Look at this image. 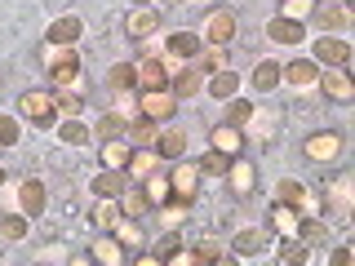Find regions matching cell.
<instances>
[{
    "label": "cell",
    "mask_w": 355,
    "mask_h": 266,
    "mask_svg": "<svg viewBox=\"0 0 355 266\" xmlns=\"http://www.w3.org/2000/svg\"><path fill=\"white\" fill-rule=\"evenodd\" d=\"M18 142V116H0V147H14Z\"/></svg>",
    "instance_id": "cell-50"
},
{
    "label": "cell",
    "mask_w": 355,
    "mask_h": 266,
    "mask_svg": "<svg viewBox=\"0 0 355 266\" xmlns=\"http://www.w3.org/2000/svg\"><path fill=\"white\" fill-rule=\"evenodd\" d=\"M85 36V22L76 18V14H67V18H58V22H49V31H44V40L49 44H76Z\"/></svg>",
    "instance_id": "cell-18"
},
{
    "label": "cell",
    "mask_w": 355,
    "mask_h": 266,
    "mask_svg": "<svg viewBox=\"0 0 355 266\" xmlns=\"http://www.w3.org/2000/svg\"><path fill=\"white\" fill-rule=\"evenodd\" d=\"M275 200H284V204L302 209V213H311V209H315V200L306 195V186L297 182V177H280V182H275Z\"/></svg>",
    "instance_id": "cell-17"
},
{
    "label": "cell",
    "mask_w": 355,
    "mask_h": 266,
    "mask_svg": "<svg viewBox=\"0 0 355 266\" xmlns=\"http://www.w3.org/2000/svg\"><path fill=\"white\" fill-rule=\"evenodd\" d=\"M155 151H160V160H182V155H187V133L182 129L155 133Z\"/></svg>",
    "instance_id": "cell-24"
},
{
    "label": "cell",
    "mask_w": 355,
    "mask_h": 266,
    "mask_svg": "<svg viewBox=\"0 0 355 266\" xmlns=\"http://www.w3.org/2000/svg\"><path fill=\"white\" fill-rule=\"evenodd\" d=\"M280 80L297 85V89H311V85L320 80V62H311V58H297V62H288L284 71H280Z\"/></svg>",
    "instance_id": "cell-22"
},
{
    "label": "cell",
    "mask_w": 355,
    "mask_h": 266,
    "mask_svg": "<svg viewBox=\"0 0 355 266\" xmlns=\"http://www.w3.org/2000/svg\"><path fill=\"white\" fill-rule=\"evenodd\" d=\"M209 94H214L218 98V103H227V98H236L240 94V76L236 71H231V66H227V71H214V76H209Z\"/></svg>",
    "instance_id": "cell-29"
},
{
    "label": "cell",
    "mask_w": 355,
    "mask_h": 266,
    "mask_svg": "<svg viewBox=\"0 0 355 266\" xmlns=\"http://www.w3.org/2000/svg\"><path fill=\"white\" fill-rule=\"evenodd\" d=\"M342 151H347V142H342V133H333V129H320V133H311L302 142V155L311 164H333V160H342Z\"/></svg>",
    "instance_id": "cell-4"
},
{
    "label": "cell",
    "mask_w": 355,
    "mask_h": 266,
    "mask_svg": "<svg viewBox=\"0 0 355 266\" xmlns=\"http://www.w3.org/2000/svg\"><path fill=\"white\" fill-rule=\"evenodd\" d=\"M125 138H129V147H147V142H155V120L133 116L129 125H125Z\"/></svg>",
    "instance_id": "cell-34"
},
{
    "label": "cell",
    "mask_w": 355,
    "mask_h": 266,
    "mask_svg": "<svg viewBox=\"0 0 355 266\" xmlns=\"http://www.w3.org/2000/svg\"><path fill=\"white\" fill-rule=\"evenodd\" d=\"M27 231H31V218L22 213V209H18V213H5V218H0V236H5L9 244H22V240H27Z\"/></svg>",
    "instance_id": "cell-33"
},
{
    "label": "cell",
    "mask_w": 355,
    "mask_h": 266,
    "mask_svg": "<svg viewBox=\"0 0 355 266\" xmlns=\"http://www.w3.org/2000/svg\"><path fill=\"white\" fill-rule=\"evenodd\" d=\"M36 262H71V253H67V244H49L36 253Z\"/></svg>",
    "instance_id": "cell-51"
},
{
    "label": "cell",
    "mask_w": 355,
    "mask_h": 266,
    "mask_svg": "<svg viewBox=\"0 0 355 266\" xmlns=\"http://www.w3.org/2000/svg\"><path fill=\"white\" fill-rule=\"evenodd\" d=\"M200 40L205 44H214V49H227L231 40H236V9H227V5H214L205 14V31H200Z\"/></svg>",
    "instance_id": "cell-3"
},
{
    "label": "cell",
    "mask_w": 355,
    "mask_h": 266,
    "mask_svg": "<svg viewBox=\"0 0 355 266\" xmlns=\"http://www.w3.org/2000/svg\"><path fill=\"white\" fill-rule=\"evenodd\" d=\"M227 186H231V195H253V186H258V177H253V164L249 160H240V155H231V164H227Z\"/></svg>",
    "instance_id": "cell-15"
},
{
    "label": "cell",
    "mask_w": 355,
    "mask_h": 266,
    "mask_svg": "<svg viewBox=\"0 0 355 266\" xmlns=\"http://www.w3.org/2000/svg\"><path fill=\"white\" fill-rule=\"evenodd\" d=\"M275 258L288 262V266H297V262H306L311 253H306V244L297 240V236H280V249H275Z\"/></svg>",
    "instance_id": "cell-37"
},
{
    "label": "cell",
    "mask_w": 355,
    "mask_h": 266,
    "mask_svg": "<svg viewBox=\"0 0 355 266\" xmlns=\"http://www.w3.org/2000/svg\"><path fill=\"white\" fill-rule=\"evenodd\" d=\"M329 262H333V266H347V262H351V249H333Z\"/></svg>",
    "instance_id": "cell-52"
},
{
    "label": "cell",
    "mask_w": 355,
    "mask_h": 266,
    "mask_svg": "<svg viewBox=\"0 0 355 266\" xmlns=\"http://www.w3.org/2000/svg\"><path fill=\"white\" fill-rule=\"evenodd\" d=\"M200 89H205V71H200V66H178L169 76V94L173 98H191Z\"/></svg>",
    "instance_id": "cell-16"
},
{
    "label": "cell",
    "mask_w": 355,
    "mask_h": 266,
    "mask_svg": "<svg viewBox=\"0 0 355 266\" xmlns=\"http://www.w3.org/2000/svg\"><path fill=\"white\" fill-rule=\"evenodd\" d=\"M284 14L280 18H293V22H306L311 14H315V0H280Z\"/></svg>",
    "instance_id": "cell-47"
},
{
    "label": "cell",
    "mask_w": 355,
    "mask_h": 266,
    "mask_svg": "<svg viewBox=\"0 0 355 266\" xmlns=\"http://www.w3.org/2000/svg\"><path fill=\"white\" fill-rule=\"evenodd\" d=\"M187 209H191V204H182V200H164V204H160V231H182Z\"/></svg>",
    "instance_id": "cell-36"
},
{
    "label": "cell",
    "mask_w": 355,
    "mask_h": 266,
    "mask_svg": "<svg viewBox=\"0 0 355 266\" xmlns=\"http://www.w3.org/2000/svg\"><path fill=\"white\" fill-rule=\"evenodd\" d=\"M53 103H58V116L62 120H76L85 111V94H76V89H62V94H53Z\"/></svg>",
    "instance_id": "cell-40"
},
{
    "label": "cell",
    "mask_w": 355,
    "mask_h": 266,
    "mask_svg": "<svg viewBox=\"0 0 355 266\" xmlns=\"http://www.w3.org/2000/svg\"><path fill=\"white\" fill-rule=\"evenodd\" d=\"M89 262H103V266H125V262H129V253H125V244L111 236V231H98V240L89 244Z\"/></svg>",
    "instance_id": "cell-9"
},
{
    "label": "cell",
    "mask_w": 355,
    "mask_h": 266,
    "mask_svg": "<svg viewBox=\"0 0 355 266\" xmlns=\"http://www.w3.org/2000/svg\"><path fill=\"white\" fill-rule=\"evenodd\" d=\"M18 120H31L36 129H49L53 120H58V103H53V94H44V89H27V94L18 98Z\"/></svg>",
    "instance_id": "cell-2"
},
{
    "label": "cell",
    "mask_w": 355,
    "mask_h": 266,
    "mask_svg": "<svg viewBox=\"0 0 355 266\" xmlns=\"http://www.w3.org/2000/svg\"><path fill=\"white\" fill-rule=\"evenodd\" d=\"M231 249H236L231 258H258V253L266 249V231H262V227H249V231H240Z\"/></svg>",
    "instance_id": "cell-25"
},
{
    "label": "cell",
    "mask_w": 355,
    "mask_h": 266,
    "mask_svg": "<svg viewBox=\"0 0 355 266\" xmlns=\"http://www.w3.org/2000/svg\"><path fill=\"white\" fill-rule=\"evenodd\" d=\"M125 125H129L125 111H103V120H98V138H120Z\"/></svg>",
    "instance_id": "cell-43"
},
{
    "label": "cell",
    "mask_w": 355,
    "mask_h": 266,
    "mask_svg": "<svg viewBox=\"0 0 355 266\" xmlns=\"http://www.w3.org/2000/svg\"><path fill=\"white\" fill-rule=\"evenodd\" d=\"M58 138L67 142V147H85V142H89V129L80 125V120H62V129H58Z\"/></svg>",
    "instance_id": "cell-45"
},
{
    "label": "cell",
    "mask_w": 355,
    "mask_h": 266,
    "mask_svg": "<svg viewBox=\"0 0 355 266\" xmlns=\"http://www.w3.org/2000/svg\"><path fill=\"white\" fill-rule=\"evenodd\" d=\"M196 66H200V71H227V49H214V44H209V49H200L196 53V58H191Z\"/></svg>",
    "instance_id": "cell-41"
},
{
    "label": "cell",
    "mask_w": 355,
    "mask_h": 266,
    "mask_svg": "<svg viewBox=\"0 0 355 266\" xmlns=\"http://www.w3.org/2000/svg\"><path fill=\"white\" fill-rule=\"evenodd\" d=\"M125 182H129L125 169H103V173L94 177V195L98 200H116L120 191H125Z\"/></svg>",
    "instance_id": "cell-26"
},
{
    "label": "cell",
    "mask_w": 355,
    "mask_h": 266,
    "mask_svg": "<svg viewBox=\"0 0 355 266\" xmlns=\"http://www.w3.org/2000/svg\"><path fill=\"white\" fill-rule=\"evenodd\" d=\"M324 204H329L338 218H351V213H355V195H351V177H347V173L333 177V182L324 186Z\"/></svg>",
    "instance_id": "cell-12"
},
{
    "label": "cell",
    "mask_w": 355,
    "mask_h": 266,
    "mask_svg": "<svg viewBox=\"0 0 355 266\" xmlns=\"http://www.w3.org/2000/svg\"><path fill=\"white\" fill-rule=\"evenodd\" d=\"M178 249H182V244L173 240V231H164V240H160V244H155V249H151V258H155V262H169Z\"/></svg>",
    "instance_id": "cell-49"
},
{
    "label": "cell",
    "mask_w": 355,
    "mask_h": 266,
    "mask_svg": "<svg viewBox=\"0 0 355 266\" xmlns=\"http://www.w3.org/2000/svg\"><path fill=\"white\" fill-rule=\"evenodd\" d=\"M44 204H49V191H44V182H40V177H27V182L18 186V209H22L27 218H40Z\"/></svg>",
    "instance_id": "cell-14"
},
{
    "label": "cell",
    "mask_w": 355,
    "mask_h": 266,
    "mask_svg": "<svg viewBox=\"0 0 355 266\" xmlns=\"http://www.w3.org/2000/svg\"><path fill=\"white\" fill-rule=\"evenodd\" d=\"M111 231H116V240L125 244V249H133V244H142V218H125V213H120V222H116Z\"/></svg>",
    "instance_id": "cell-38"
},
{
    "label": "cell",
    "mask_w": 355,
    "mask_h": 266,
    "mask_svg": "<svg viewBox=\"0 0 355 266\" xmlns=\"http://www.w3.org/2000/svg\"><path fill=\"white\" fill-rule=\"evenodd\" d=\"M329 5H347V0H329Z\"/></svg>",
    "instance_id": "cell-54"
},
{
    "label": "cell",
    "mask_w": 355,
    "mask_h": 266,
    "mask_svg": "<svg viewBox=\"0 0 355 266\" xmlns=\"http://www.w3.org/2000/svg\"><path fill=\"white\" fill-rule=\"evenodd\" d=\"M297 222H302V209L284 204V200L271 204V231H275V236H297Z\"/></svg>",
    "instance_id": "cell-21"
},
{
    "label": "cell",
    "mask_w": 355,
    "mask_h": 266,
    "mask_svg": "<svg viewBox=\"0 0 355 266\" xmlns=\"http://www.w3.org/2000/svg\"><path fill=\"white\" fill-rule=\"evenodd\" d=\"M200 173H227V164H231V155H222V151H214V147H209L205 155H200Z\"/></svg>",
    "instance_id": "cell-46"
},
{
    "label": "cell",
    "mask_w": 355,
    "mask_h": 266,
    "mask_svg": "<svg viewBox=\"0 0 355 266\" xmlns=\"http://www.w3.org/2000/svg\"><path fill=\"white\" fill-rule=\"evenodd\" d=\"M302 22H293V18H271L266 22V40H275V44H302Z\"/></svg>",
    "instance_id": "cell-23"
},
{
    "label": "cell",
    "mask_w": 355,
    "mask_h": 266,
    "mask_svg": "<svg viewBox=\"0 0 355 266\" xmlns=\"http://www.w3.org/2000/svg\"><path fill=\"white\" fill-rule=\"evenodd\" d=\"M297 240H302V244H324L329 240L324 222H315L311 213H302V222H297Z\"/></svg>",
    "instance_id": "cell-42"
},
{
    "label": "cell",
    "mask_w": 355,
    "mask_h": 266,
    "mask_svg": "<svg viewBox=\"0 0 355 266\" xmlns=\"http://www.w3.org/2000/svg\"><path fill=\"white\" fill-rule=\"evenodd\" d=\"M178 111V98L169 94V89H151V94H138V116H147V120H169Z\"/></svg>",
    "instance_id": "cell-8"
},
{
    "label": "cell",
    "mask_w": 355,
    "mask_h": 266,
    "mask_svg": "<svg viewBox=\"0 0 355 266\" xmlns=\"http://www.w3.org/2000/svg\"><path fill=\"white\" fill-rule=\"evenodd\" d=\"M275 125H280V116H275V111H266V107H258V111H253V120H249L244 129H249V138H253V142H271Z\"/></svg>",
    "instance_id": "cell-30"
},
{
    "label": "cell",
    "mask_w": 355,
    "mask_h": 266,
    "mask_svg": "<svg viewBox=\"0 0 355 266\" xmlns=\"http://www.w3.org/2000/svg\"><path fill=\"white\" fill-rule=\"evenodd\" d=\"M103 169H125L129 164V155H133V147L129 142H120V138H103Z\"/></svg>",
    "instance_id": "cell-32"
},
{
    "label": "cell",
    "mask_w": 355,
    "mask_h": 266,
    "mask_svg": "<svg viewBox=\"0 0 355 266\" xmlns=\"http://www.w3.org/2000/svg\"><path fill=\"white\" fill-rule=\"evenodd\" d=\"M107 85L111 89H133V62H116L107 71Z\"/></svg>",
    "instance_id": "cell-48"
},
{
    "label": "cell",
    "mask_w": 355,
    "mask_h": 266,
    "mask_svg": "<svg viewBox=\"0 0 355 266\" xmlns=\"http://www.w3.org/2000/svg\"><path fill=\"white\" fill-rule=\"evenodd\" d=\"M227 125H236V129H244V125H249V120H253V111H258V107H253V103H244V98H227Z\"/></svg>",
    "instance_id": "cell-44"
},
{
    "label": "cell",
    "mask_w": 355,
    "mask_h": 266,
    "mask_svg": "<svg viewBox=\"0 0 355 266\" xmlns=\"http://www.w3.org/2000/svg\"><path fill=\"white\" fill-rule=\"evenodd\" d=\"M164 177H169V191H173V200L191 204V200L200 195V177H205V173H200V164H196V160H178V164H173V169L164 173Z\"/></svg>",
    "instance_id": "cell-5"
},
{
    "label": "cell",
    "mask_w": 355,
    "mask_h": 266,
    "mask_svg": "<svg viewBox=\"0 0 355 266\" xmlns=\"http://www.w3.org/2000/svg\"><path fill=\"white\" fill-rule=\"evenodd\" d=\"M142 191H147L151 204H164V200H173V191H169V177H164V173H147V177H142Z\"/></svg>",
    "instance_id": "cell-39"
},
{
    "label": "cell",
    "mask_w": 355,
    "mask_h": 266,
    "mask_svg": "<svg viewBox=\"0 0 355 266\" xmlns=\"http://www.w3.org/2000/svg\"><path fill=\"white\" fill-rule=\"evenodd\" d=\"M320 89H324L333 103H351V98H355V85H351L347 66H329V71H320Z\"/></svg>",
    "instance_id": "cell-13"
},
{
    "label": "cell",
    "mask_w": 355,
    "mask_h": 266,
    "mask_svg": "<svg viewBox=\"0 0 355 266\" xmlns=\"http://www.w3.org/2000/svg\"><path fill=\"white\" fill-rule=\"evenodd\" d=\"M116 222H120V204H116V200H98V209L89 213V227H94V231H111Z\"/></svg>",
    "instance_id": "cell-35"
},
{
    "label": "cell",
    "mask_w": 355,
    "mask_h": 266,
    "mask_svg": "<svg viewBox=\"0 0 355 266\" xmlns=\"http://www.w3.org/2000/svg\"><path fill=\"white\" fill-rule=\"evenodd\" d=\"M155 169H160V151H155V147H138V151L129 155V164H125V177L142 182V177L155 173Z\"/></svg>",
    "instance_id": "cell-20"
},
{
    "label": "cell",
    "mask_w": 355,
    "mask_h": 266,
    "mask_svg": "<svg viewBox=\"0 0 355 266\" xmlns=\"http://www.w3.org/2000/svg\"><path fill=\"white\" fill-rule=\"evenodd\" d=\"M5 177H9V173H5V169H0V186H5Z\"/></svg>",
    "instance_id": "cell-53"
},
{
    "label": "cell",
    "mask_w": 355,
    "mask_h": 266,
    "mask_svg": "<svg viewBox=\"0 0 355 266\" xmlns=\"http://www.w3.org/2000/svg\"><path fill=\"white\" fill-rule=\"evenodd\" d=\"M280 71H284L280 62L262 58L258 66H253V89H258V94H275V89H280Z\"/></svg>",
    "instance_id": "cell-27"
},
{
    "label": "cell",
    "mask_w": 355,
    "mask_h": 266,
    "mask_svg": "<svg viewBox=\"0 0 355 266\" xmlns=\"http://www.w3.org/2000/svg\"><path fill=\"white\" fill-rule=\"evenodd\" d=\"M116 204H120L125 218H142L151 209V200H147V191H142V182H125V191L116 195Z\"/></svg>",
    "instance_id": "cell-19"
},
{
    "label": "cell",
    "mask_w": 355,
    "mask_h": 266,
    "mask_svg": "<svg viewBox=\"0 0 355 266\" xmlns=\"http://www.w3.org/2000/svg\"><path fill=\"white\" fill-rule=\"evenodd\" d=\"M160 31V14H155L151 5H133V14L125 18V36L129 40H147Z\"/></svg>",
    "instance_id": "cell-11"
},
{
    "label": "cell",
    "mask_w": 355,
    "mask_h": 266,
    "mask_svg": "<svg viewBox=\"0 0 355 266\" xmlns=\"http://www.w3.org/2000/svg\"><path fill=\"white\" fill-rule=\"evenodd\" d=\"M44 62H49V80L58 89L85 94V76H80V53H76V44H49Z\"/></svg>",
    "instance_id": "cell-1"
},
{
    "label": "cell",
    "mask_w": 355,
    "mask_h": 266,
    "mask_svg": "<svg viewBox=\"0 0 355 266\" xmlns=\"http://www.w3.org/2000/svg\"><path fill=\"white\" fill-rule=\"evenodd\" d=\"M169 66H164V58H142L133 62V89L138 94H151V89H169Z\"/></svg>",
    "instance_id": "cell-7"
},
{
    "label": "cell",
    "mask_w": 355,
    "mask_h": 266,
    "mask_svg": "<svg viewBox=\"0 0 355 266\" xmlns=\"http://www.w3.org/2000/svg\"><path fill=\"white\" fill-rule=\"evenodd\" d=\"M200 49H205V40H200L196 31H173V36L164 40V66H169V71H178V66L191 62Z\"/></svg>",
    "instance_id": "cell-6"
},
{
    "label": "cell",
    "mask_w": 355,
    "mask_h": 266,
    "mask_svg": "<svg viewBox=\"0 0 355 266\" xmlns=\"http://www.w3.org/2000/svg\"><path fill=\"white\" fill-rule=\"evenodd\" d=\"M311 62H320V66H351V40L320 36L315 40V58H311Z\"/></svg>",
    "instance_id": "cell-10"
},
{
    "label": "cell",
    "mask_w": 355,
    "mask_h": 266,
    "mask_svg": "<svg viewBox=\"0 0 355 266\" xmlns=\"http://www.w3.org/2000/svg\"><path fill=\"white\" fill-rule=\"evenodd\" d=\"M133 5H147V0H133Z\"/></svg>",
    "instance_id": "cell-55"
},
{
    "label": "cell",
    "mask_w": 355,
    "mask_h": 266,
    "mask_svg": "<svg viewBox=\"0 0 355 266\" xmlns=\"http://www.w3.org/2000/svg\"><path fill=\"white\" fill-rule=\"evenodd\" d=\"M209 142H214V151H222V155H240V147H244V129H236V125H218Z\"/></svg>",
    "instance_id": "cell-28"
},
{
    "label": "cell",
    "mask_w": 355,
    "mask_h": 266,
    "mask_svg": "<svg viewBox=\"0 0 355 266\" xmlns=\"http://www.w3.org/2000/svg\"><path fill=\"white\" fill-rule=\"evenodd\" d=\"M311 18H315L320 27H329V31H347L351 27V9L347 5H324V9L315 5V14H311Z\"/></svg>",
    "instance_id": "cell-31"
}]
</instances>
